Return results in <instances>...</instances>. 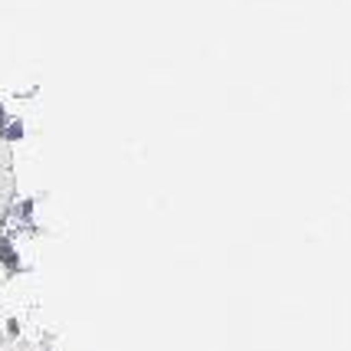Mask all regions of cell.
I'll return each instance as SVG.
<instances>
[{"instance_id":"cell-1","label":"cell","mask_w":351,"mask_h":351,"mask_svg":"<svg viewBox=\"0 0 351 351\" xmlns=\"http://www.w3.org/2000/svg\"><path fill=\"white\" fill-rule=\"evenodd\" d=\"M0 263H3V269H7L10 276L20 273V260H16V250H14L10 240H3V243H0Z\"/></svg>"}]
</instances>
